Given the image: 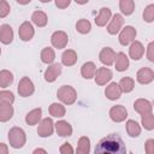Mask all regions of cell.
Returning <instances> with one entry per match:
<instances>
[{
    "label": "cell",
    "mask_w": 154,
    "mask_h": 154,
    "mask_svg": "<svg viewBox=\"0 0 154 154\" xmlns=\"http://www.w3.org/2000/svg\"><path fill=\"white\" fill-rule=\"evenodd\" d=\"M154 6L153 5H149L146 10H144V12H143V18H144V20H147V22H152L153 20V12H154Z\"/></svg>",
    "instance_id": "36"
},
{
    "label": "cell",
    "mask_w": 154,
    "mask_h": 154,
    "mask_svg": "<svg viewBox=\"0 0 154 154\" xmlns=\"http://www.w3.org/2000/svg\"><path fill=\"white\" fill-rule=\"evenodd\" d=\"M112 78V71L106 67H100L95 71V82L100 85L106 84Z\"/></svg>",
    "instance_id": "6"
},
{
    "label": "cell",
    "mask_w": 154,
    "mask_h": 154,
    "mask_svg": "<svg viewBox=\"0 0 154 154\" xmlns=\"http://www.w3.org/2000/svg\"><path fill=\"white\" fill-rule=\"evenodd\" d=\"M106 96L109 99V100H117L120 97V94H122V90L119 88V85L117 83H111L107 88H106V91H105Z\"/></svg>",
    "instance_id": "18"
},
{
    "label": "cell",
    "mask_w": 154,
    "mask_h": 154,
    "mask_svg": "<svg viewBox=\"0 0 154 154\" xmlns=\"http://www.w3.org/2000/svg\"><path fill=\"white\" fill-rule=\"evenodd\" d=\"M31 19L37 26H45L47 24V20H48L47 14L42 11H35L31 16Z\"/></svg>",
    "instance_id": "22"
},
{
    "label": "cell",
    "mask_w": 154,
    "mask_h": 154,
    "mask_svg": "<svg viewBox=\"0 0 154 154\" xmlns=\"http://www.w3.org/2000/svg\"><path fill=\"white\" fill-rule=\"evenodd\" d=\"M126 130H128V134L131 136V137H136L140 135L141 132V128L138 126V124L135 122V120H129L126 123Z\"/></svg>",
    "instance_id": "31"
},
{
    "label": "cell",
    "mask_w": 154,
    "mask_h": 154,
    "mask_svg": "<svg viewBox=\"0 0 154 154\" xmlns=\"http://www.w3.org/2000/svg\"><path fill=\"white\" fill-rule=\"evenodd\" d=\"M58 97L66 105H71L76 101V97H77V93L76 90L71 87V85H63L58 93H57Z\"/></svg>",
    "instance_id": "2"
},
{
    "label": "cell",
    "mask_w": 154,
    "mask_h": 154,
    "mask_svg": "<svg viewBox=\"0 0 154 154\" xmlns=\"http://www.w3.org/2000/svg\"><path fill=\"white\" fill-rule=\"evenodd\" d=\"M0 53H1V49H0Z\"/></svg>",
    "instance_id": "46"
},
{
    "label": "cell",
    "mask_w": 154,
    "mask_h": 154,
    "mask_svg": "<svg viewBox=\"0 0 154 154\" xmlns=\"http://www.w3.org/2000/svg\"><path fill=\"white\" fill-rule=\"evenodd\" d=\"M153 77H154V73L148 67H143L138 72H137V81L142 84H147V83H150L153 81Z\"/></svg>",
    "instance_id": "14"
},
{
    "label": "cell",
    "mask_w": 154,
    "mask_h": 154,
    "mask_svg": "<svg viewBox=\"0 0 154 154\" xmlns=\"http://www.w3.org/2000/svg\"><path fill=\"white\" fill-rule=\"evenodd\" d=\"M53 132V122L51 118H45L38 126V135L41 137L51 136Z\"/></svg>",
    "instance_id": "10"
},
{
    "label": "cell",
    "mask_w": 154,
    "mask_h": 154,
    "mask_svg": "<svg viewBox=\"0 0 154 154\" xmlns=\"http://www.w3.org/2000/svg\"><path fill=\"white\" fill-rule=\"evenodd\" d=\"M1 152L7 153V148L5 147V144H4V143H0V153H1Z\"/></svg>",
    "instance_id": "41"
},
{
    "label": "cell",
    "mask_w": 154,
    "mask_h": 154,
    "mask_svg": "<svg viewBox=\"0 0 154 154\" xmlns=\"http://www.w3.org/2000/svg\"><path fill=\"white\" fill-rule=\"evenodd\" d=\"M40 1H42V2H49L51 0H40Z\"/></svg>",
    "instance_id": "45"
},
{
    "label": "cell",
    "mask_w": 154,
    "mask_h": 154,
    "mask_svg": "<svg viewBox=\"0 0 154 154\" xmlns=\"http://www.w3.org/2000/svg\"><path fill=\"white\" fill-rule=\"evenodd\" d=\"M61 61L66 66H72L77 61V54H76V52L72 51V49L65 51L63 53V55H61Z\"/></svg>",
    "instance_id": "19"
},
{
    "label": "cell",
    "mask_w": 154,
    "mask_h": 154,
    "mask_svg": "<svg viewBox=\"0 0 154 154\" xmlns=\"http://www.w3.org/2000/svg\"><path fill=\"white\" fill-rule=\"evenodd\" d=\"M116 59V70L117 71H125L129 67V59L124 53H118L114 57Z\"/></svg>",
    "instance_id": "16"
},
{
    "label": "cell",
    "mask_w": 154,
    "mask_h": 154,
    "mask_svg": "<svg viewBox=\"0 0 154 154\" xmlns=\"http://www.w3.org/2000/svg\"><path fill=\"white\" fill-rule=\"evenodd\" d=\"M51 41H52V45L60 49V48H64L66 45H67V41H69V37L64 32V31H55L52 37H51Z\"/></svg>",
    "instance_id": "5"
},
{
    "label": "cell",
    "mask_w": 154,
    "mask_h": 154,
    "mask_svg": "<svg viewBox=\"0 0 154 154\" xmlns=\"http://www.w3.org/2000/svg\"><path fill=\"white\" fill-rule=\"evenodd\" d=\"M60 152H61V153H65V152L72 153L73 150H72V148L70 147V144H69V143H64V147H61V148H60Z\"/></svg>",
    "instance_id": "39"
},
{
    "label": "cell",
    "mask_w": 154,
    "mask_h": 154,
    "mask_svg": "<svg viewBox=\"0 0 154 154\" xmlns=\"http://www.w3.org/2000/svg\"><path fill=\"white\" fill-rule=\"evenodd\" d=\"M130 57L134 59V60H138V59H141V57L143 55V52H144V49H143V47H142V45H141V42H138V41H135L132 45H131V47H130Z\"/></svg>",
    "instance_id": "21"
},
{
    "label": "cell",
    "mask_w": 154,
    "mask_h": 154,
    "mask_svg": "<svg viewBox=\"0 0 154 154\" xmlns=\"http://www.w3.org/2000/svg\"><path fill=\"white\" fill-rule=\"evenodd\" d=\"M41 113H42L41 108H35V109H32L31 112H29V113L26 114V117H25V122H26L29 125H35V124L40 120V118H41Z\"/></svg>",
    "instance_id": "23"
},
{
    "label": "cell",
    "mask_w": 154,
    "mask_h": 154,
    "mask_svg": "<svg viewBox=\"0 0 154 154\" xmlns=\"http://www.w3.org/2000/svg\"><path fill=\"white\" fill-rule=\"evenodd\" d=\"M70 1L71 0H55V5L59 8H65L70 5Z\"/></svg>",
    "instance_id": "38"
},
{
    "label": "cell",
    "mask_w": 154,
    "mask_h": 154,
    "mask_svg": "<svg viewBox=\"0 0 154 154\" xmlns=\"http://www.w3.org/2000/svg\"><path fill=\"white\" fill-rule=\"evenodd\" d=\"M109 116H111V119L114 122H123L126 118L128 112L122 105H118V106H113L109 109Z\"/></svg>",
    "instance_id": "8"
},
{
    "label": "cell",
    "mask_w": 154,
    "mask_h": 154,
    "mask_svg": "<svg viewBox=\"0 0 154 154\" xmlns=\"http://www.w3.org/2000/svg\"><path fill=\"white\" fill-rule=\"evenodd\" d=\"M125 152V144L117 134H111L101 138L95 147V153L97 154H124Z\"/></svg>",
    "instance_id": "1"
},
{
    "label": "cell",
    "mask_w": 154,
    "mask_h": 154,
    "mask_svg": "<svg viewBox=\"0 0 154 154\" xmlns=\"http://www.w3.org/2000/svg\"><path fill=\"white\" fill-rule=\"evenodd\" d=\"M13 101H14L13 93L7 91V90H2V91H0V106L11 105Z\"/></svg>",
    "instance_id": "30"
},
{
    "label": "cell",
    "mask_w": 154,
    "mask_h": 154,
    "mask_svg": "<svg viewBox=\"0 0 154 154\" xmlns=\"http://www.w3.org/2000/svg\"><path fill=\"white\" fill-rule=\"evenodd\" d=\"M135 36H136V30L132 26H125L119 35V42L123 46H126L135 38Z\"/></svg>",
    "instance_id": "7"
},
{
    "label": "cell",
    "mask_w": 154,
    "mask_h": 154,
    "mask_svg": "<svg viewBox=\"0 0 154 154\" xmlns=\"http://www.w3.org/2000/svg\"><path fill=\"white\" fill-rule=\"evenodd\" d=\"M122 25H123V17L120 14H114L113 19L111 20V23H109V25L107 28V31L111 35H114L120 30Z\"/></svg>",
    "instance_id": "15"
},
{
    "label": "cell",
    "mask_w": 154,
    "mask_h": 154,
    "mask_svg": "<svg viewBox=\"0 0 154 154\" xmlns=\"http://www.w3.org/2000/svg\"><path fill=\"white\" fill-rule=\"evenodd\" d=\"M61 73V65L60 64H53L49 66L45 72V79L47 82H54L57 77Z\"/></svg>",
    "instance_id": "12"
},
{
    "label": "cell",
    "mask_w": 154,
    "mask_h": 154,
    "mask_svg": "<svg viewBox=\"0 0 154 154\" xmlns=\"http://www.w3.org/2000/svg\"><path fill=\"white\" fill-rule=\"evenodd\" d=\"M49 112L53 117H64L65 107L60 103H52L51 107H49Z\"/></svg>",
    "instance_id": "34"
},
{
    "label": "cell",
    "mask_w": 154,
    "mask_h": 154,
    "mask_svg": "<svg viewBox=\"0 0 154 154\" xmlns=\"http://www.w3.org/2000/svg\"><path fill=\"white\" fill-rule=\"evenodd\" d=\"M18 93H19V95L23 96V97L30 96V95L34 93V84H32V82L29 79V77H23V78L19 81V84H18Z\"/></svg>",
    "instance_id": "4"
},
{
    "label": "cell",
    "mask_w": 154,
    "mask_h": 154,
    "mask_svg": "<svg viewBox=\"0 0 154 154\" xmlns=\"http://www.w3.org/2000/svg\"><path fill=\"white\" fill-rule=\"evenodd\" d=\"M12 114H13V108L11 107V105L0 106V120L1 122H6L11 119Z\"/></svg>",
    "instance_id": "32"
},
{
    "label": "cell",
    "mask_w": 154,
    "mask_h": 154,
    "mask_svg": "<svg viewBox=\"0 0 154 154\" xmlns=\"http://www.w3.org/2000/svg\"><path fill=\"white\" fill-rule=\"evenodd\" d=\"M114 57H116V53L109 47H106L100 52V61L107 66H109L114 63Z\"/></svg>",
    "instance_id": "13"
},
{
    "label": "cell",
    "mask_w": 154,
    "mask_h": 154,
    "mask_svg": "<svg viewBox=\"0 0 154 154\" xmlns=\"http://www.w3.org/2000/svg\"><path fill=\"white\" fill-rule=\"evenodd\" d=\"M119 6H120L122 12H123L125 16L131 14V13L134 12V10H135V4H134L132 0H120Z\"/></svg>",
    "instance_id": "29"
},
{
    "label": "cell",
    "mask_w": 154,
    "mask_h": 154,
    "mask_svg": "<svg viewBox=\"0 0 154 154\" xmlns=\"http://www.w3.org/2000/svg\"><path fill=\"white\" fill-rule=\"evenodd\" d=\"M55 125H57V131L60 136H70L71 135L72 129H71V126L67 122L61 120V122H58Z\"/></svg>",
    "instance_id": "24"
},
{
    "label": "cell",
    "mask_w": 154,
    "mask_h": 154,
    "mask_svg": "<svg viewBox=\"0 0 154 154\" xmlns=\"http://www.w3.org/2000/svg\"><path fill=\"white\" fill-rule=\"evenodd\" d=\"M109 18H111V10H109L108 7H102V8L100 10L99 16L95 18V23H96V25H99V26H103V25H106V23L109 20Z\"/></svg>",
    "instance_id": "17"
},
{
    "label": "cell",
    "mask_w": 154,
    "mask_h": 154,
    "mask_svg": "<svg viewBox=\"0 0 154 154\" xmlns=\"http://www.w3.org/2000/svg\"><path fill=\"white\" fill-rule=\"evenodd\" d=\"M142 123H143V126L148 130H152L153 129V122H152V116L148 114V116H144L143 119H142Z\"/></svg>",
    "instance_id": "37"
},
{
    "label": "cell",
    "mask_w": 154,
    "mask_h": 154,
    "mask_svg": "<svg viewBox=\"0 0 154 154\" xmlns=\"http://www.w3.org/2000/svg\"><path fill=\"white\" fill-rule=\"evenodd\" d=\"M12 82H13V75L7 70H2L0 72V87L6 88Z\"/></svg>",
    "instance_id": "27"
},
{
    "label": "cell",
    "mask_w": 154,
    "mask_h": 154,
    "mask_svg": "<svg viewBox=\"0 0 154 154\" xmlns=\"http://www.w3.org/2000/svg\"><path fill=\"white\" fill-rule=\"evenodd\" d=\"M55 59V54H54V51L49 47H46L42 49L41 52V60L45 63V64H51L53 63Z\"/></svg>",
    "instance_id": "25"
},
{
    "label": "cell",
    "mask_w": 154,
    "mask_h": 154,
    "mask_svg": "<svg viewBox=\"0 0 154 154\" xmlns=\"http://www.w3.org/2000/svg\"><path fill=\"white\" fill-rule=\"evenodd\" d=\"M13 40V30L8 24H2L0 26V41L5 45L11 43Z\"/></svg>",
    "instance_id": "11"
},
{
    "label": "cell",
    "mask_w": 154,
    "mask_h": 154,
    "mask_svg": "<svg viewBox=\"0 0 154 154\" xmlns=\"http://www.w3.org/2000/svg\"><path fill=\"white\" fill-rule=\"evenodd\" d=\"M95 71H96V66H95V64L91 63V61L84 63V64L82 65V69H81V73H82V76H83L84 78H87V79L94 77Z\"/></svg>",
    "instance_id": "20"
},
{
    "label": "cell",
    "mask_w": 154,
    "mask_h": 154,
    "mask_svg": "<svg viewBox=\"0 0 154 154\" xmlns=\"http://www.w3.org/2000/svg\"><path fill=\"white\" fill-rule=\"evenodd\" d=\"M8 140L13 148H20L25 142V134L22 129L13 128L8 134Z\"/></svg>",
    "instance_id": "3"
},
{
    "label": "cell",
    "mask_w": 154,
    "mask_h": 154,
    "mask_svg": "<svg viewBox=\"0 0 154 154\" xmlns=\"http://www.w3.org/2000/svg\"><path fill=\"white\" fill-rule=\"evenodd\" d=\"M76 29L81 34H88L90 31V29H91V25H90L89 20H87V19H79L77 22V24H76Z\"/></svg>",
    "instance_id": "33"
},
{
    "label": "cell",
    "mask_w": 154,
    "mask_h": 154,
    "mask_svg": "<svg viewBox=\"0 0 154 154\" xmlns=\"http://www.w3.org/2000/svg\"><path fill=\"white\" fill-rule=\"evenodd\" d=\"M37 152H42V153H46V150H45V149H35V150H34V153H37Z\"/></svg>",
    "instance_id": "44"
},
{
    "label": "cell",
    "mask_w": 154,
    "mask_h": 154,
    "mask_svg": "<svg viewBox=\"0 0 154 154\" xmlns=\"http://www.w3.org/2000/svg\"><path fill=\"white\" fill-rule=\"evenodd\" d=\"M31 0H17V2L18 4H20V5H26V4H29Z\"/></svg>",
    "instance_id": "42"
},
{
    "label": "cell",
    "mask_w": 154,
    "mask_h": 154,
    "mask_svg": "<svg viewBox=\"0 0 154 154\" xmlns=\"http://www.w3.org/2000/svg\"><path fill=\"white\" fill-rule=\"evenodd\" d=\"M152 49H153V43L150 42L149 46H148V59L150 61H154V58H153V54H152Z\"/></svg>",
    "instance_id": "40"
},
{
    "label": "cell",
    "mask_w": 154,
    "mask_h": 154,
    "mask_svg": "<svg viewBox=\"0 0 154 154\" xmlns=\"http://www.w3.org/2000/svg\"><path fill=\"white\" fill-rule=\"evenodd\" d=\"M10 13V5L6 0H0V18L6 17Z\"/></svg>",
    "instance_id": "35"
},
{
    "label": "cell",
    "mask_w": 154,
    "mask_h": 154,
    "mask_svg": "<svg viewBox=\"0 0 154 154\" xmlns=\"http://www.w3.org/2000/svg\"><path fill=\"white\" fill-rule=\"evenodd\" d=\"M119 88L124 93H130L134 89V79L130 77H123L119 82Z\"/></svg>",
    "instance_id": "26"
},
{
    "label": "cell",
    "mask_w": 154,
    "mask_h": 154,
    "mask_svg": "<svg viewBox=\"0 0 154 154\" xmlns=\"http://www.w3.org/2000/svg\"><path fill=\"white\" fill-rule=\"evenodd\" d=\"M135 109L138 111L140 113H142V114L144 116V114H147V113L150 112L152 106H150V103H149L148 101H146V100H137L136 103H135Z\"/></svg>",
    "instance_id": "28"
},
{
    "label": "cell",
    "mask_w": 154,
    "mask_h": 154,
    "mask_svg": "<svg viewBox=\"0 0 154 154\" xmlns=\"http://www.w3.org/2000/svg\"><path fill=\"white\" fill-rule=\"evenodd\" d=\"M20 38L23 41H30L34 36V28L29 22H24L20 26H19V31H18Z\"/></svg>",
    "instance_id": "9"
},
{
    "label": "cell",
    "mask_w": 154,
    "mask_h": 154,
    "mask_svg": "<svg viewBox=\"0 0 154 154\" xmlns=\"http://www.w3.org/2000/svg\"><path fill=\"white\" fill-rule=\"evenodd\" d=\"M77 4H81V5H83V4H87L89 0H75Z\"/></svg>",
    "instance_id": "43"
}]
</instances>
